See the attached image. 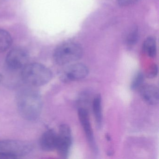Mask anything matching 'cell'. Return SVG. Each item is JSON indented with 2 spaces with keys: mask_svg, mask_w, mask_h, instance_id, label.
Masks as SVG:
<instances>
[{
  "mask_svg": "<svg viewBox=\"0 0 159 159\" xmlns=\"http://www.w3.org/2000/svg\"><path fill=\"white\" fill-rule=\"evenodd\" d=\"M19 114L28 121H35L40 116L43 100L40 93L33 87L21 89L16 96Z\"/></svg>",
  "mask_w": 159,
  "mask_h": 159,
  "instance_id": "obj_1",
  "label": "cell"
},
{
  "mask_svg": "<svg viewBox=\"0 0 159 159\" xmlns=\"http://www.w3.org/2000/svg\"><path fill=\"white\" fill-rule=\"evenodd\" d=\"M21 77L25 83L33 87L45 85L52 78V72L39 63L28 64L22 69Z\"/></svg>",
  "mask_w": 159,
  "mask_h": 159,
  "instance_id": "obj_2",
  "label": "cell"
},
{
  "mask_svg": "<svg viewBox=\"0 0 159 159\" xmlns=\"http://www.w3.org/2000/svg\"><path fill=\"white\" fill-rule=\"evenodd\" d=\"M83 54L81 46L76 43H62L55 49L53 59L57 65L65 66L80 59Z\"/></svg>",
  "mask_w": 159,
  "mask_h": 159,
  "instance_id": "obj_3",
  "label": "cell"
},
{
  "mask_svg": "<svg viewBox=\"0 0 159 159\" xmlns=\"http://www.w3.org/2000/svg\"><path fill=\"white\" fill-rule=\"evenodd\" d=\"M32 150V145L26 141L0 140V159H18L29 154Z\"/></svg>",
  "mask_w": 159,
  "mask_h": 159,
  "instance_id": "obj_4",
  "label": "cell"
},
{
  "mask_svg": "<svg viewBox=\"0 0 159 159\" xmlns=\"http://www.w3.org/2000/svg\"><path fill=\"white\" fill-rule=\"evenodd\" d=\"M88 73L89 70L84 64L71 63L64 66L59 71V76L61 81L68 83L84 79Z\"/></svg>",
  "mask_w": 159,
  "mask_h": 159,
  "instance_id": "obj_5",
  "label": "cell"
},
{
  "mask_svg": "<svg viewBox=\"0 0 159 159\" xmlns=\"http://www.w3.org/2000/svg\"><path fill=\"white\" fill-rule=\"evenodd\" d=\"M72 143V132L70 127L66 124H62L59 126L56 148L60 157L64 159L68 158Z\"/></svg>",
  "mask_w": 159,
  "mask_h": 159,
  "instance_id": "obj_6",
  "label": "cell"
},
{
  "mask_svg": "<svg viewBox=\"0 0 159 159\" xmlns=\"http://www.w3.org/2000/svg\"><path fill=\"white\" fill-rule=\"evenodd\" d=\"M29 56L25 50L20 48L12 49L7 54L6 63L12 70L22 69L28 64Z\"/></svg>",
  "mask_w": 159,
  "mask_h": 159,
  "instance_id": "obj_7",
  "label": "cell"
},
{
  "mask_svg": "<svg viewBox=\"0 0 159 159\" xmlns=\"http://www.w3.org/2000/svg\"><path fill=\"white\" fill-rule=\"evenodd\" d=\"M78 116L90 147L94 152H97V147L95 144L88 111L86 109L80 108L78 110Z\"/></svg>",
  "mask_w": 159,
  "mask_h": 159,
  "instance_id": "obj_8",
  "label": "cell"
},
{
  "mask_svg": "<svg viewBox=\"0 0 159 159\" xmlns=\"http://www.w3.org/2000/svg\"><path fill=\"white\" fill-rule=\"evenodd\" d=\"M142 99L147 104L152 106L157 105L159 102V92L158 87L153 84H143L139 89Z\"/></svg>",
  "mask_w": 159,
  "mask_h": 159,
  "instance_id": "obj_9",
  "label": "cell"
},
{
  "mask_svg": "<svg viewBox=\"0 0 159 159\" xmlns=\"http://www.w3.org/2000/svg\"><path fill=\"white\" fill-rule=\"evenodd\" d=\"M57 134L53 129H48L42 135L40 139V146L44 151H52L56 149Z\"/></svg>",
  "mask_w": 159,
  "mask_h": 159,
  "instance_id": "obj_10",
  "label": "cell"
},
{
  "mask_svg": "<svg viewBox=\"0 0 159 159\" xmlns=\"http://www.w3.org/2000/svg\"><path fill=\"white\" fill-rule=\"evenodd\" d=\"M93 110L97 125L98 128L102 126V98L99 94L96 95L94 98L93 102Z\"/></svg>",
  "mask_w": 159,
  "mask_h": 159,
  "instance_id": "obj_11",
  "label": "cell"
},
{
  "mask_svg": "<svg viewBox=\"0 0 159 159\" xmlns=\"http://www.w3.org/2000/svg\"><path fill=\"white\" fill-rule=\"evenodd\" d=\"M143 52L149 57L153 58L157 54V45L156 40L152 37H148L143 44Z\"/></svg>",
  "mask_w": 159,
  "mask_h": 159,
  "instance_id": "obj_12",
  "label": "cell"
},
{
  "mask_svg": "<svg viewBox=\"0 0 159 159\" xmlns=\"http://www.w3.org/2000/svg\"><path fill=\"white\" fill-rule=\"evenodd\" d=\"M12 43L11 37L5 30L0 29V53L8 50Z\"/></svg>",
  "mask_w": 159,
  "mask_h": 159,
  "instance_id": "obj_13",
  "label": "cell"
},
{
  "mask_svg": "<svg viewBox=\"0 0 159 159\" xmlns=\"http://www.w3.org/2000/svg\"><path fill=\"white\" fill-rule=\"evenodd\" d=\"M144 81V74L140 71L137 72L131 82V89L133 90L139 89L143 85Z\"/></svg>",
  "mask_w": 159,
  "mask_h": 159,
  "instance_id": "obj_14",
  "label": "cell"
},
{
  "mask_svg": "<svg viewBox=\"0 0 159 159\" xmlns=\"http://www.w3.org/2000/svg\"><path fill=\"white\" fill-rule=\"evenodd\" d=\"M138 39V30L136 27H134L127 34L126 42L128 45H133L137 41Z\"/></svg>",
  "mask_w": 159,
  "mask_h": 159,
  "instance_id": "obj_15",
  "label": "cell"
},
{
  "mask_svg": "<svg viewBox=\"0 0 159 159\" xmlns=\"http://www.w3.org/2000/svg\"><path fill=\"white\" fill-rule=\"evenodd\" d=\"M158 72V66L156 64H153L147 70L145 76L149 79H153L157 76Z\"/></svg>",
  "mask_w": 159,
  "mask_h": 159,
  "instance_id": "obj_16",
  "label": "cell"
},
{
  "mask_svg": "<svg viewBox=\"0 0 159 159\" xmlns=\"http://www.w3.org/2000/svg\"><path fill=\"white\" fill-rule=\"evenodd\" d=\"M138 0H117L118 4L121 7H127L135 3Z\"/></svg>",
  "mask_w": 159,
  "mask_h": 159,
  "instance_id": "obj_17",
  "label": "cell"
},
{
  "mask_svg": "<svg viewBox=\"0 0 159 159\" xmlns=\"http://www.w3.org/2000/svg\"><path fill=\"white\" fill-rule=\"evenodd\" d=\"M3 80V76L1 74H0V83Z\"/></svg>",
  "mask_w": 159,
  "mask_h": 159,
  "instance_id": "obj_18",
  "label": "cell"
}]
</instances>
